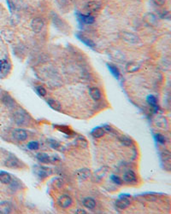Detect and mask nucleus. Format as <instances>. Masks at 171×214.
<instances>
[{
    "label": "nucleus",
    "instance_id": "nucleus-1",
    "mask_svg": "<svg viewBox=\"0 0 171 214\" xmlns=\"http://www.w3.org/2000/svg\"><path fill=\"white\" fill-rule=\"evenodd\" d=\"M34 173L40 179H45L52 174V170L50 167L44 166H34Z\"/></svg>",
    "mask_w": 171,
    "mask_h": 214
},
{
    "label": "nucleus",
    "instance_id": "nucleus-2",
    "mask_svg": "<svg viewBox=\"0 0 171 214\" xmlns=\"http://www.w3.org/2000/svg\"><path fill=\"white\" fill-rule=\"evenodd\" d=\"M128 197H129V194H121L119 199H117L116 201V207L121 210H124L128 207L130 205V200L128 199Z\"/></svg>",
    "mask_w": 171,
    "mask_h": 214
},
{
    "label": "nucleus",
    "instance_id": "nucleus-3",
    "mask_svg": "<svg viewBox=\"0 0 171 214\" xmlns=\"http://www.w3.org/2000/svg\"><path fill=\"white\" fill-rule=\"evenodd\" d=\"M44 26H45V22L44 20L40 17H36L32 20L31 22V28L33 32H34L35 34H39L41 30L43 29Z\"/></svg>",
    "mask_w": 171,
    "mask_h": 214
},
{
    "label": "nucleus",
    "instance_id": "nucleus-4",
    "mask_svg": "<svg viewBox=\"0 0 171 214\" xmlns=\"http://www.w3.org/2000/svg\"><path fill=\"white\" fill-rule=\"evenodd\" d=\"M5 166L10 168H19L21 167V162L15 155L10 154L5 161Z\"/></svg>",
    "mask_w": 171,
    "mask_h": 214
},
{
    "label": "nucleus",
    "instance_id": "nucleus-5",
    "mask_svg": "<svg viewBox=\"0 0 171 214\" xmlns=\"http://www.w3.org/2000/svg\"><path fill=\"white\" fill-rule=\"evenodd\" d=\"M12 135L14 138L19 142H23L27 140V132L23 129H15L12 132Z\"/></svg>",
    "mask_w": 171,
    "mask_h": 214
},
{
    "label": "nucleus",
    "instance_id": "nucleus-6",
    "mask_svg": "<svg viewBox=\"0 0 171 214\" xmlns=\"http://www.w3.org/2000/svg\"><path fill=\"white\" fill-rule=\"evenodd\" d=\"M57 204L59 205V207H61L62 208H68L72 204V198L67 194H64L58 199Z\"/></svg>",
    "mask_w": 171,
    "mask_h": 214
},
{
    "label": "nucleus",
    "instance_id": "nucleus-7",
    "mask_svg": "<svg viewBox=\"0 0 171 214\" xmlns=\"http://www.w3.org/2000/svg\"><path fill=\"white\" fill-rule=\"evenodd\" d=\"M121 38H122L126 42L131 43H139V41H140V39H139L138 36H136V35L134 34L128 33V32H123V33L121 34Z\"/></svg>",
    "mask_w": 171,
    "mask_h": 214
},
{
    "label": "nucleus",
    "instance_id": "nucleus-8",
    "mask_svg": "<svg viewBox=\"0 0 171 214\" xmlns=\"http://www.w3.org/2000/svg\"><path fill=\"white\" fill-rule=\"evenodd\" d=\"M14 119L17 125H24L27 122V115L23 111H18L14 114Z\"/></svg>",
    "mask_w": 171,
    "mask_h": 214
},
{
    "label": "nucleus",
    "instance_id": "nucleus-9",
    "mask_svg": "<svg viewBox=\"0 0 171 214\" xmlns=\"http://www.w3.org/2000/svg\"><path fill=\"white\" fill-rule=\"evenodd\" d=\"M76 37H77V39L81 41V42H82V43H84V44H86V45L89 47V48L94 49L95 46H96V44H95V43H94L93 41L91 39H89V38L86 37L83 34H76Z\"/></svg>",
    "mask_w": 171,
    "mask_h": 214
},
{
    "label": "nucleus",
    "instance_id": "nucleus-10",
    "mask_svg": "<svg viewBox=\"0 0 171 214\" xmlns=\"http://www.w3.org/2000/svg\"><path fill=\"white\" fill-rule=\"evenodd\" d=\"M79 20L82 22L83 24H87V25H91L93 24L95 21V18L91 15H82V14H77Z\"/></svg>",
    "mask_w": 171,
    "mask_h": 214
},
{
    "label": "nucleus",
    "instance_id": "nucleus-11",
    "mask_svg": "<svg viewBox=\"0 0 171 214\" xmlns=\"http://www.w3.org/2000/svg\"><path fill=\"white\" fill-rule=\"evenodd\" d=\"M101 3L97 1H90L86 4V10L88 12H97L100 10Z\"/></svg>",
    "mask_w": 171,
    "mask_h": 214
},
{
    "label": "nucleus",
    "instance_id": "nucleus-12",
    "mask_svg": "<svg viewBox=\"0 0 171 214\" xmlns=\"http://www.w3.org/2000/svg\"><path fill=\"white\" fill-rule=\"evenodd\" d=\"M12 212V204L10 201L0 202V214H9Z\"/></svg>",
    "mask_w": 171,
    "mask_h": 214
},
{
    "label": "nucleus",
    "instance_id": "nucleus-13",
    "mask_svg": "<svg viewBox=\"0 0 171 214\" xmlns=\"http://www.w3.org/2000/svg\"><path fill=\"white\" fill-rule=\"evenodd\" d=\"M123 180L128 184H134L137 182V177L133 171H128L123 175Z\"/></svg>",
    "mask_w": 171,
    "mask_h": 214
},
{
    "label": "nucleus",
    "instance_id": "nucleus-14",
    "mask_svg": "<svg viewBox=\"0 0 171 214\" xmlns=\"http://www.w3.org/2000/svg\"><path fill=\"white\" fill-rule=\"evenodd\" d=\"M110 57H111L113 60L117 61L119 62H122V61L125 60L124 55L121 53V52H120L119 50H111V51H110Z\"/></svg>",
    "mask_w": 171,
    "mask_h": 214
},
{
    "label": "nucleus",
    "instance_id": "nucleus-15",
    "mask_svg": "<svg viewBox=\"0 0 171 214\" xmlns=\"http://www.w3.org/2000/svg\"><path fill=\"white\" fill-rule=\"evenodd\" d=\"M75 175L80 179H87L91 176V171L89 169H87V168H83V169L78 170L75 172Z\"/></svg>",
    "mask_w": 171,
    "mask_h": 214
},
{
    "label": "nucleus",
    "instance_id": "nucleus-16",
    "mask_svg": "<svg viewBox=\"0 0 171 214\" xmlns=\"http://www.w3.org/2000/svg\"><path fill=\"white\" fill-rule=\"evenodd\" d=\"M82 203H83V206L85 207H87L89 210H93L96 207V201H95L94 199L91 197L85 198L83 201H82Z\"/></svg>",
    "mask_w": 171,
    "mask_h": 214
},
{
    "label": "nucleus",
    "instance_id": "nucleus-17",
    "mask_svg": "<svg viewBox=\"0 0 171 214\" xmlns=\"http://www.w3.org/2000/svg\"><path fill=\"white\" fill-rule=\"evenodd\" d=\"M12 177L10 176V173L6 171H0V182L3 184H9L11 183Z\"/></svg>",
    "mask_w": 171,
    "mask_h": 214
},
{
    "label": "nucleus",
    "instance_id": "nucleus-18",
    "mask_svg": "<svg viewBox=\"0 0 171 214\" xmlns=\"http://www.w3.org/2000/svg\"><path fill=\"white\" fill-rule=\"evenodd\" d=\"M146 101H147L148 104L151 106V107H153L154 109V113H157L158 110V100L157 98L152 96V95H149L146 98Z\"/></svg>",
    "mask_w": 171,
    "mask_h": 214
},
{
    "label": "nucleus",
    "instance_id": "nucleus-19",
    "mask_svg": "<svg viewBox=\"0 0 171 214\" xmlns=\"http://www.w3.org/2000/svg\"><path fill=\"white\" fill-rule=\"evenodd\" d=\"M36 158H37V160L40 162H41V163H44V164H48V163H50V162H51V157H50L49 155L47 154H45V153H39V154H37V155H36Z\"/></svg>",
    "mask_w": 171,
    "mask_h": 214
},
{
    "label": "nucleus",
    "instance_id": "nucleus-20",
    "mask_svg": "<svg viewBox=\"0 0 171 214\" xmlns=\"http://www.w3.org/2000/svg\"><path fill=\"white\" fill-rule=\"evenodd\" d=\"M104 127L101 126H97V127L94 128L93 130L91 131V135L94 137V138H100L104 135Z\"/></svg>",
    "mask_w": 171,
    "mask_h": 214
},
{
    "label": "nucleus",
    "instance_id": "nucleus-21",
    "mask_svg": "<svg viewBox=\"0 0 171 214\" xmlns=\"http://www.w3.org/2000/svg\"><path fill=\"white\" fill-rule=\"evenodd\" d=\"M89 94H90L91 97L93 99L94 101H98L101 98V92L96 87H92L89 90Z\"/></svg>",
    "mask_w": 171,
    "mask_h": 214
},
{
    "label": "nucleus",
    "instance_id": "nucleus-22",
    "mask_svg": "<svg viewBox=\"0 0 171 214\" xmlns=\"http://www.w3.org/2000/svg\"><path fill=\"white\" fill-rule=\"evenodd\" d=\"M140 67V64H138L137 62L132 61V62H128V63L126 65V71L128 72V73H134V72L139 70Z\"/></svg>",
    "mask_w": 171,
    "mask_h": 214
},
{
    "label": "nucleus",
    "instance_id": "nucleus-23",
    "mask_svg": "<svg viewBox=\"0 0 171 214\" xmlns=\"http://www.w3.org/2000/svg\"><path fill=\"white\" fill-rule=\"evenodd\" d=\"M107 67L108 69L110 70V72L111 73V74L114 76L116 79H119L120 78V76H121V74H120V71H119V69H118L117 67H116L115 65H113V64H107Z\"/></svg>",
    "mask_w": 171,
    "mask_h": 214
},
{
    "label": "nucleus",
    "instance_id": "nucleus-24",
    "mask_svg": "<svg viewBox=\"0 0 171 214\" xmlns=\"http://www.w3.org/2000/svg\"><path fill=\"white\" fill-rule=\"evenodd\" d=\"M47 104L50 106V108H52L54 110H60L61 107H62L60 102L58 101L54 100V99H49V100L47 101Z\"/></svg>",
    "mask_w": 171,
    "mask_h": 214
},
{
    "label": "nucleus",
    "instance_id": "nucleus-25",
    "mask_svg": "<svg viewBox=\"0 0 171 214\" xmlns=\"http://www.w3.org/2000/svg\"><path fill=\"white\" fill-rule=\"evenodd\" d=\"M170 153L169 151H164L161 154V159L164 164L168 165L169 166H170Z\"/></svg>",
    "mask_w": 171,
    "mask_h": 214
},
{
    "label": "nucleus",
    "instance_id": "nucleus-26",
    "mask_svg": "<svg viewBox=\"0 0 171 214\" xmlns=\"http://www.w3.org/2000/svg\"><path fill=\"white\" fill-rule=\"evenodd\" d=\"M3 102L9 107H12L14 106V104H15V102L12 99V97L9 96V95H4L3 96Z\"/></svg>",
    "mask_w": 171,
    "mask_h": 214
},
{
    "label": "nucleus",
    "instance_id": "nucleus-27",
    "mask_svg": "<svg viewBox=\"0 0 171 214\" xmlns=\"http://www.w3.org/2000/svg\"><path fill=\"white\" fill-rule=\"evenodd\" d=\"M40 148V143L36 141H32L30 143H27V148L30 150H37Z\"/></svg>",
    "mask_w": 171,
    "mask_h": 214
},
{
    "label": "nucleus",
    "instance_id": "nucleus-28",
    "mask_svg": "<svg viewBox=\"0 0 171 214\" xmlns=\"http://www.w3.org/2000/svg\"><path fill=\"white\" fill-rule=\"evenodd\" d=\"M106 171H107V168H101V169L97 170V171L95 172V177H97V178H98V179H101V178L105 175Z\"/></svg>",
    "mask_w": 171,
    "mask_h": 214
},
{
    "label": "nucleus",
    "instance_id": "nucleus-29",
    "mask_svg": "<svg viewBox=\"0 0 171 214\" xmlns=\"http://www.w3.org/2000/svg\"><path fill=\"white\" fill-rule=\"evenodd\" d=\"M155 139H156V141L158 142V143L160 144H164L165 142H166V139H165L164 136L160 133H157L155 135Z\"/></svg>",
    "mask_w": 171,
    "mask_h": 214
},
{
    "label": "nucleus",
    "instance_id": "nucleus-30",
    "mask_svg": "<svg viewBox=\"0 0 171 214\" xmlns=\"http://www.w3.org/2000/svg\"><path fill=\"white\" fill-rule=\"evenodd\" d=\"M49 143H50V146L53 149H59V148L61 147V144L57 142V141H56V140H53V139H50L49 140Z\"/></svg>",
    "mask_w": 171,
    "mask_h": 214
},
{
    "label": "nucleus",
    "instance_id": "nucleus-31",
    "mask_svg": "<svg viewBox=\"0 0 171 214\" xmlns=\"http://www.w3.org/2000/svg\"><path fill=\"white\" fill-rule=\"evenodd\" d=\"M36 91H37V93L39 94L40 96H41V97H45L47 94L46 90H45L43 86H41V85L36 87Z\"/></svg>",
    "mask_w": 171,
    "mask_h": 214
},
{
    "label": "nucleus",
    "instance_id": "nucleus-32",
    "mask_svg": "<svg viewBox=\"0 0 171 214\" xmlns=\"http://www.w3.org/2000/svg\"><path fill=\"white\" fill-rule=\"evenodd\" d=\"M120 141H121V143L124 144L126 146H130L132 144V141L128 137H125V136H122V137H120Z\"/></svg>",
    "mask_w": 171,
    "mask_h": 214
},
{
    "label": "nucleus",
    "instance_id": "nucleus-33",
    "mask_svg": "<svg viewBox=\"0 0 171 214\" xmlns=\"http://www.w3.org/2000/svg\"><path fill=\"white\" fill-rule=\"evenodd\" d=\"M111 179L115 184H117V185H121V178L119 177H117V176H116V175H111Z\"/></svg>",
    "mask_w": 171,
    "mask_h": 214
},
{
    "label": "nucleus",
    "instance_id": "nucleus-34",
    "mask_svg": "<svg viewBox=\"0 0 171 214\" xmlns=\"http://www.w3.org/2000/svg\"><path fill=\"white\" fill-rule=\"evenodd\" d=\"M9 67V63L6 60H0V71L3 69H7V67Z\"/></svg>",
    "mask_w": 171,
    "mask_h": 214
},
{
    "label": "nucleus",
    "instance_id": "nucleus-35",
    "mask_svg": "<svg viewBox=\"0 0 171 214\" xmlns=\"http://www.w3.org/2000/svg\"><path fill=\"white\" fill-rule=\"evenodd\" d=\"M153 2H154L157 5L162 6V5H164V4L165 2H166V0H153Z\"/></svg>",
    "mask_w": 171,
    "mask_h": 214
},
{
    "label": "nucleus",
    "instance_id": "nucleus-36",
    "mask_svg": "<svg viewBox=\"0 0 171 214\" xmlns=\"http://www.w3.org/2000/svg\"><path fill=\"white\" fill-rule=\"evenodd\" d=\"M7 3H8V5H9V9H10V11L12 12L14 10V4L10 2V0H7Z\"/></svg>",
    "mask_w": 171,
    "mask_h": 214
},
{
    "label": "nucleus",
    "instance_id": "nucleus-37",
    "mask_svg": "<svg viewBox=\"0 0 171 214\" xmlns=\"http://www.w3.org/2000/svg\"><path fill=\"white\" fill-rule=\"evenodd\" d=\"M75 213H84V214H86L87 213V212L85 211V210H82V209H78L77 211L75 212Z\"/></svg>",
    "mask_w": 171,
    "mask_h": 214
}]
</instances>
